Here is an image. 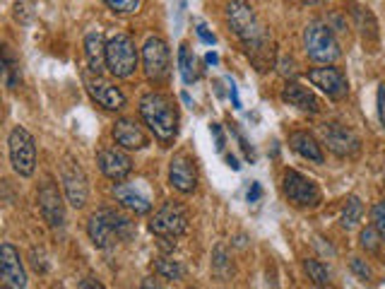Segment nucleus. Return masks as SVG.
Listing matches in <instances>:
<instances>
[{"instance_id": "f257e3e1", "label": "nucleus", "mask_w": 385, "mask_h": 289, "mask_svg": "<svg viewBox=\"0 0 385 289\" xmlns=\"http://www.w3.org/2000/svg\"><path fill=\"white\" fill-rule=\"evenodd\" d=\"M140 119L145 121V125L152 130L156 140L164 147H169L179 135V109H176L174 99L161 92H147L140 99Z\"/></svg>"}, {"instance_id": "f03ea898", "label": "nucleus", "mask_w": 385, "mask_h": 289, "mask_svg": "<svg viewBox=\"0 0 385 289\" xmlns=\"http://www.w3.org/2000/svg\"><path fill=\"white\" fill-rule=\"evenodd\" d=\"M226 22H229L231 32L241 39V44L248 49V53L256 55L267 46V37L262 24L258 22L256 10L251 8L248 0H231L226 5Z\"/></svg>"}, {"instance_id": "7ed1b4c3", "label": "nucleus", "mask_w": 385, "mask_h": 289, "mask_svg": "<svg viewBox=\"0 0 385 289\" xmlns=\"http://www.w3.org/2000/svg\"><path fill=\"white\" fill-rule=\"evenodd\" d=\"M87 234L96 248H111L133 234V225H130L128 217H123L120 212L99 210L89 217Z\"/></svg>"}, {"instance_id": "20e7f679", "label": "nucleus", "mask_w": 385, "mask_h": 289, "mask_svg": "<svg viewBox=\"0 0 385 289\" xmlns=\"http://www.w3.org/2000/svg\"><path fill=\"white\" fill-rule=\"evenodd\" d=\"M138 49L130 34L116 32L106 42V68L114 78H130L138 68Z\"/></svg>"}, {"instance_id": "39448f33", "label": "nucleus", "mask_w": 385, "mask_h": 289, "mask_svg": "<svg viewBox=\"0 0 385 289\" xmlns=\"http://www.w3.org/2000/svg\"><path fill=\"white\" fill-rule=\"evenodd\" d=\"M303 46L311 60L323 65H330L342 55V49L337 44V37L330 24L325 22H311L303 32Z\"/></svg>"}, {"instance_id": "423d86ee", "label": "nucleus", "mask_w": 385, "mask_h": 289, "mask_svg": "<svg viewBox=\"0 0 385 289\" xmlns=\"http://www.w3.org/2000/svg\"><path fill=\"white\" fill-rule=\"evenodd\" d=\"M8 155H10V164H12V171L17 176H29L37 169V143H34V135L29 133L22 125H15L8 135Z\"/></svg>"}, {"instance_id": "0eeeda50", "label": "nucleus", "mask_w": 385, "mask_h": 289, "mask_svg": "<svg viewBox=\"0 0 385 289\" xmlns=\"http://www.w3.org/2000/svg\"><path fill=\"white\" fill-rule=\"evenodd\" d=\"M150 231L159 239H179L188 231V212L176 200H169L150 220Z\"/></svg>"}, {"instance_id": "6e6552de", "label": "nucleus", "mask_w": 385, "mask_h": 289, "mask_svg": "<svg viewBox=\"0 0 385 289\" xmlns=\"http://www.w3.org/2000/svg\"><path fill=\"white\" fill-rule=\"evenodd\" d=\"M282 189L289 202L296 207H318L321 205V189L313 179L298 174L294 169L285 171V179H282Z\"/></svg>"}, {"instance_id": "1a4fd4ad", "label": "nucleus", "mask_w": 385, "mask_h": 289, "mask_svg": "<svg viewBox=\"0 0 385 289\" xmlns=\"http://www.w3.org/2000/svg\"><path fill=\"white\" fill-rule=\"evenodd\" d=\"M60 179H63V189L68 202L75 210H82L89 200V184L84 176L80 161H75L73 157H65L63 166H60Z\"/></svg>"}, {"instance_id": "9d476101", "label": "nucleus", "mask_w": 385, "mask_h": 289, "mask_svg": "<svg viewBox=\"0 0 385 289\" xmlns=\"http://www.w3.org/2000/svg\"><path fill=\"white\" fill-rule=\"evenodd\" d=\"M143 65H145V75L152 80V82H161L166 80L171 68V53L169 46L161 37H150L143 46Z\"/></svg>"}, {"instance_id": "9b49d317", "label": "nucleus", "mask_w": 385, "mask_h": 289, "mask_svg": "<svg viewBox=\"0 0 385 289\" xmlns=\"http://www.w3.org/2000/svg\"><path fill=\"white\" fill-rule=\"evenodd\" d=\"M308 82L313 87H318L323 94H328V99L339 101L344 99L349 92V82H347V75L342 73L335 65H325V68H313L308 70Z\"/></svg>"}, {"instance_id": "f8f14e48", "label": "nucleus", "mask_w": 385, "mask_h": 289, "mask_svg": "<svg viewBox=\"0 0 385 289\" xmlns=\"http://www.w3.org/2000/svg\"><path fill=\"white\" fill-rule=\"evenodd\" d=\"M96 164H99L101 174L109 181H114V184H120V181H125L133 174V159L123 150H118V147H104V150H99Z\"/></svg>"}, {"instance_id": "ddd939ff", "label": "nucleus", "mask_w": 385, "mask_h": 289, "mask_svg": "<svg viewBox=\"0 0 385 289\" xmlns=\"http://www.w3.org/2000/svg\"><path fill=\"white\" fill-rule=\"evenodd\" d=\"M323 140L325 145L330 147V152H335L337 157H354L361 147V140L359 135L354 133L352 128L347 125H339V123H325L321 128Z\"/></svg>"}, {"instance_id": "4468645a", "label": "nucleus", "mask_w": 385, "mask_h": 289, "mask_svg": "<svg viewBox=\"0 0 385 289\" xmlns=\"http://www.w3.org/2000/svg\"><path fill=\"white\" fill-rule=\"evenodd\" d=\"M0 277H3V285L10 289L27 287V272H24L22 258H19V251L10 241H5L0 246Z\"/></svg>"}, {"instance_id": "2eb2a0df", "label": "nucleus", "mask_w": 385, "mask_h": 289, "mask_svg": "<svg viewBox=\"0 0 385 289\" xmlns=\"http://www.w3.org/2000/svg\"><path fill=\"white\" fill-rule=\"evenodd\" d=\"M39 210H42L44 220H46L51 229H60L65 225V202L53 181H46L39 189Z\"/></svg>"}, {"instance_id": "dca6fc26", "label": "nucleus", "mask_w": 385, "mask_h": 289, "mask_svg": "<svg viewBox=\"0 0 385 289\" xmlns=\"http://www.w3.org/2000/svg\"><path fill=\"white\" fill-rule=\"evenodd\" d=\"M169 184L179 193L190 195L197 189V166L188 155H179L169 161Z\"/></svg>"}, {"instance_id": "f3484780", "label": "nucleus", "mask_w": 385, "mask_h": 289, "mask_svg": "<svg viewBox=\"0 0 385 289\" xmlns=\"http://www.w3.org/2000/svg\"><path fill=\"white\" fill-rule=\"evenodd\" d=\"M84 87H87V94L92 96V101L104 106L106 111H118L125 106V94L116 85H111L109 80L99 78V75L84 80Z\"/></svg>"}, {"instance_id": "a211bd4d", "label": "nucleus", "mask_w": 385, "mask_h": 289, "mask_svg": "<svg viewBox=\"0 0 385 289\" xmlns=\"http://www.w3.org/2000/svg\"><path fill=\"white\" fill-rule=\"evenodd\" d=\"M114 140H116V145L123 147V150H128V152L145 150V147L150 145V138H147L143 125L135 123L133 119H118L114 123Z\"/></svg>"}, {"instance_id": "6ab92c4d", "label": "nucleus", "mask_w": 385, "mask_h": 289, "mask_svg": "<svg viewBox=\"0 0 385 289\" xmlns=\"http://www.w3.org/2000/svg\"><path fill=\"white\" fill-rule=\"evenodd\" d=\"M114 195L125 210L135 212V215H147L152 210L150 195L140 189V184H125V181H120V184L114 186Z\"/></svg>"}, {"instance_id": "aec40b11", "label": "nucleus", "mask_w": 385, "mask_h": 289, "mask_svg": "<svg viewBox=\"0 0 385 289\" xmlns=\"http://www.w3.org/2000/svg\"><path fill=\"white\" fill-rule=\"evenodd\" d=\"M282 101L289 106H294V109H298V111H306V114H318V111H321V101H318V96L298 82L285 85V89H282Z\"/></svg>"}, {"instance_id": "412c9836", "label": "nucleus", "mask_w": 385, "mask_h": 289, "mask_svg": "<svg viewBox=\"0 0 385 289\" xmlns=\"http://www.w3.org/2000/svg\"><path fill=\"white\" fill-rule=\"evenodd\" d=\"M289 145H292V150L296 152V155H301L303 159L313 161V164H323V161H325L318 140L313 138L311 133H306V130H296V133L289 135Z\"/></svg>"}, {"instance_id": "4be33fe9", "label": "nucleus", "mask_w": 385, "mask_h": 289, "mask_svg": "<svg viewBox=\"0 0 385 289\" xmlns=\"http://www.w3.org/2000/svg\"><path fill=\"white\" fill-rule=\"evenodd\" d=\"M84 55H87V65L92 73L99 75L106 68V44L99 32H89L84 37Z\"/></svg>"}, {"instance_id": "5701e85b", "label": "nucleus", "mask_w": 385, "mask_h": 289, "mask_svg": "<svg viewBox=\"0 0 385 289\" xmlns=\"http://www.w3.org/2000/svg\"><path fill=\"white\" fill-rule=\"evenodd\" d=\"M19 60L12 55L10 46H3V82L8 89H15L19 85Z\"/></svg>"}, {"instance_id": "b1692460", "label": "nucleus", "mask_w": 385, "mask_h": 289, "mask_svg": "<svg viewBox=\"0 0 385 289\" xmlns=\"http://www.w3.org/2000/svg\"><path fill=\"white\" fill-rule=\"evenodd\" d=\"M179 70H181V78H183L186 85H192L197 80L195 58L190 55L188 44H181V46H179Z\"/></svg>"}, {"instance_id": "393cba45", "label": "nucleus", "mask_w": 385, "mask_h": 289, "mask_svg": "<svg viewBox=\"0 0 385 289\" xmlns=\"http://www.w3.org/2000/svg\"><path fill=\"white\" fill-rule=\"evenodd\" d=\"M364 215V205L357 195H352L347 202H344V212H342V227L344 229H354V227L361 222Z\"/></svg>"}, {"instance_id": "a878e982", "label": "nucleus", "mask_w": 385, "mask_h": 289, "mask_svg": "<svg viewBox=\"0 0 385 289\" xmlns=\"http://www.w3.org/2000/svg\"><path fill=\"white\" fill-rule=\"evenodd\" d=\"M154 268L164 280H183V268H181L179 261H171V258L161 256V258H156Z\"/></svg>"}, {"instance_id": "bb28decb", "label": "nucleus", "mask_w": 385, "mask_h": 289, "mask_svg": "<svg viewBox=\"0 0 385 289\" xmlns=\"http://www.w3.org/2000/svg\"><path fill=\"white\" fill-rule=\"evenodd\" d=\"M357 24H359V29H361L364 39H373V42H378V24H376V19H373L371 10L359 8L357 10Z\"/></svg>"}, {"instance_id": "cd10ccee", "label": "nucleus", "mask_w": 385, "mask_h": 289, "mask_svg": "<svg viewBox=\"0 0 385 289\" xmlns=\"http://www.w3.org/2000/svg\"><path fill=\"white\" fill-rule=\"evenodd\" d=\"M303 268H306V272H308V277L313 280V285H318V287L330 285V272L325 270V265H323V263L306 261V263H303Z\"/></svg>"}, {"instance_id": "c85d7f7f", "label": "nucleus", "mask_w": 385, "mask_h": 289, "mask_svg": "<svg viewBox=\"0 0 385 289\" xmlns=\"http://www.w3.org/2000/svg\"><path fill=\"white\" fill-rule=\"evenodd\" d=\"M12 17H15V22H19V24H32V19H34V3L32 0H17L15 3V10H12Z\"/></svg>"}, {"instance_id": "c756f323", "label": "nucleus", "mask_w": 385, "mask_h": 289, "mask_svg": "<svg viewBox=\"0 0 385 289\" xmlns=\"http://www.w3.org/2000/svg\"><path fill=\"white\" fill-rule=\"evenodd\" d=\"M359 241H361V248L368 253H376L378 248H381V234H378L376 227H366V229H361V234H359Z\"/></svg>"}, {"instance_id": "7c9ffc66", "label": "nucleus", "mask_w": 385, "mask_h": 289, "mask_svg": "<svg viewBox=\"0 0 385 289\" xmlns=\"http://www.w3.org/2000/svg\"><path fill=\"white\" fill-rule=\"evenodd\" d=\"M212 268H215V275H220V277L231 275V265H229V258H226V248L222 246V243L215 248V261H212Z\"/></svg>"}, {"instance_id": "2f4dec72", "label": "nucleus", "mask_w": 385, "mask_h": 289, "mask_svg": "<svg viewBox=\"0 0 385 289\" xmlns=\"http://www.w3.org/2000/svg\"><path fill=\"white\" fill-rule=\"evenodd\" d=\"M106 8L111 10V12L116 15H130V12H138L140 3L143 0H104Z\"/></svg>"}, {"instance_id": "473e14b6", "label": "nucleus", "mask_w": 385, "mask_h": 289, "mask_svg": "<svg viewBox=\"0 0 385 289\" xmlns=\"http://www.w3.org/2000/svg\"><path fill=\"white\" fill-rule=\"evenodd\" d=\"M371 220H373V227L378 229V234H381V239L385 243V200L376 202L371 210Z\"/></svg>"}, {"instance_id": "72a5a7b5", "label": "nucleus", "mask_w": 385, "mask_h": 289, "mask_svg": "<svg viewBox=\"0 0 385 289\" xmlns=\"http://www.w3.org/2000/svg\"><path fill=\"white\" fill-rule=\"evenodd\" d=\"M349 265H352V272H354V275H357L361 282H368V280H371V270H368V265L361 261V258H352V263H349Z\"/></svg>"}, {"instance_id": "f704fd0d", "label": "nucleus", "mask_w": 385, "mask_h": 289, "mask_svg": "<svg viewBox=\"0 0 385 289\" xmlns=\"http://www.w3.org/2000/svg\"><path fill=\"white\" fill-rule=\"evenodd\" d=\"M378 119H381V125H383V130H385V82L378 85Z\"/></svg>"}, {"instance_id": "c9c22d12", "label": "nucleus", "mask_w": 385, "mask_h": 289, "mask_svg": "<svg viewBox=\"0 0 385 289\" xmlns=\"http://www.w3.org/2000/svg\"><path fill=\"white\" fill-rule=\"evenodd\" d=\"M210 130H212V135H215V143H217V150H224V145H226V140H224V130H222V125L220 123H212L210 125Z\"/></svg>"}, {"instance_id": "e433bc0d", "label": "nucleus", "mask_w": 385, "mask_h": 289, "mask_svg": "<svg viewBox=\"0 0 385 289\" xmlns=\"http://www.w3.org/2000/svg\"><path fill=\"white\" fill-rule=\"evenodd\" d=\"M197 37H200L205 44H215V42H217V37L210 32V29L205 27V24H197Z\"/></svg>"}, {"instance_id": "4c0bfd02", "label": "nucleus", "mask_w": 385, "mask_h": 289, "mask_svg": "<svg viewBox=\"0 0 385 289\" xmlns=\"http://www.w3.org/2000/svg\"><path fill=\"white\" fill-rule=\"evenodd\" d=\"M262 195V189L260 184H251V189H248V202H258Z\"/></svg>"}, {"instance_id": "58836bf2", "label": "nucleus", "mask_w": 385, "mask_h": 289, "mask_svg": "<svg viewBox=\"0 0 385 289\" xmlns=\"http://www.w3.org/2000/svg\"><path fill=\"white\" fill-rule=\"evenodd\" d=\"M229 96H231V101H234V109H241V99H239V92H236L234 82H231V87H229Z\"/></svg>"}, {"instance_id": "ea45409f", "label": "nucleus", "mask_w": 385, "mask_h": 289, "mask_svg": "<svg viewBox=\"0 0 385 289\" xmlns=\"http://www.w3.org/2000/svg\"><path fill=\"white\" fill-rule=\"evenodd\" d=\"M282 73L285 75H294V60H282Z\"/></svg>"}, {"instance_id": "a19ab883", "label": "nucleus", "mask_w": 385, "mask_h": 289, "mask_svg": "<svg viewBox=\"0 0 385 289\" xmlns=\"http://www.w3.org/2000/svg\"><path fill=\"white\" fill-rule=\"evenodd\" d=\"M205 63L207 65H217V63H220V55H217L215 51H210V53L205 55Z\"/></svg>"}, {"instance_id": "79ce46f5", "label": "nucleus", "mask_w": 385, "mask_h": 289, "mask_svg": "<svg viewBox=\"0 0 385 289\" xmlns=\"http://www.w3.org/2000/svg\"><path fill=\"white\" fill-rule=\"evenodd\" d=\"M226 164H229V166H231V169H234V171H239V169H241L239 159H236L234 155H226Z\"/></svg>"}, {"instance_id": "37998d69", "label": "nucleus", "mask_w": 385, "mask_h": 289, "mask_svg": "<svg viewBox=\"0 0 385 289\" xmlns=\"http://www.w3.org/2000/svg\"><path fill=\"white\" fill-rule=\"evenodd\" d=\"M78 287H96V289H101L104 285H101V282H96V280H82V282H78Z\"/></svg>"}, {"instance_id": "c03bdc74", "label": "nucleus", "mask_w": 385, "mask_h": 289, "mask_svg": "<svg viewBox=\"0 0 385 289\" xmlns=\"http://www.w3.org/2000/svg\"><path fill=\"white\" fill-rule=\"evenodd\" d=\"M143 287H145V289H152V287H159V282H152V280H145V282H143Z\"/></svg>"}, {"instance_id": "a18cd8bd", "label": "nucleus", "mask_w": 385, "mask_h": 289, "mask_svg": "<svg viewBox=\"0 0 385 289\" xmlns=\"http://www.w3.org/2000/svg\"><path fill=\"white\" fill-rule=\"evenodd\" d=\"M306 5H318V3H325V0H303Z\"/></svg>"}]
</instances>
